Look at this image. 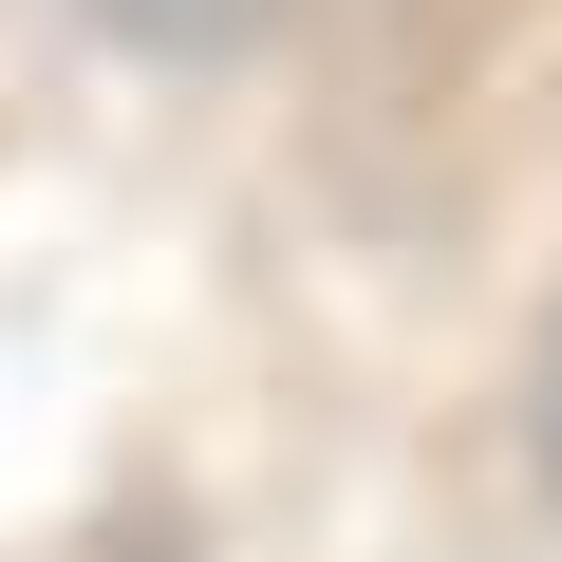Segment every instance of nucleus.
I'll return each instance as SVG.
<instances>
[{"label":"nucleus","mask_w":562,"mask_h":562,"mask_svg":"<svg viewBox=\"0 0 562 562\" xmlns=\"http://www.w3.org/2000/svg\"><path fill=\"white\" fill-rule=\"evenodd\" d=\"M94 20H113V38H225L244 0H94Z\"/></svg>","instance_id":"obj_1"},{"label":"nucleus","mask_w":562,"mask_h":562,"mask_svg":"<svg viewBox=\"0 0 562 562\" xmlns=\"http://www.w3.org/2000/svg\"><path fill=\"white\" fill-rule=\"evenodd\" d=\"M543 413H562V375H543Z\"/></svg>","instance_id":"obj_2"}]
</instances>
